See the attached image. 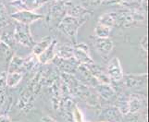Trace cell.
Instances as JSON below:
<instances>
[{
    "label": "cell",
    "instance_id": "7c38bea8",
    "mask_svg": "<svg viewBox=\"0 0 149 122\" xmlns=\"http://www.w3.org/2000/svg\"><path fill=\"white\" fill-rule=\"evenodd\" d=\"M122 80H124V85L129 88H136L140 87L146 83L147 76L146 74L143 75H128L123 76Z\"/></svg>",
    "mask_w": 149,
    "mask_h": 122
},
{
    "label": "cell",
    "instance_id": "ac0fdd59",
    "mask_svg": "<svg viewBox=\"0 0 149 122\" xmlns=\"http://www.w3.org/2000/svg\"><path fill=\"white\" fill-rule=\"evenodd\" d=\"M98 23L111 29L116 25V12L103 14L98 19Z\"/></svg>",
    "mask_w": 149,
    "mask_h": 122
},
{
    "label": "cell",
    "instance_id": "277c9868",
    "mask_svg": "<svg viewBox=\"0 0 149 122\" xmlns=\"http://www.w3.org/2000/svg\"><path fill=\"white\" fill-rule=\"evenodd\" d=\"M73 58L79 64L89 65L93 64L94 60L89 55V47L86 44H78L73 47Z\"/></svg>",
    "mask_w": 149,
    "mask_h": 122
},
{
    "label": "cell",
    "instance_id": "8fae6325",
    "mask_svg": "<svg viewBox=\"0 0 149 122\" xmlns=\"http://www.w3.org/2000/svg\"><path fill=\"white\" fill-rule=\"evenodd\" d=\"M86 69H88L89 72L92 74V76L98 81L100 83H109V78L107 77V74L104 72L99 66L95 65V63L93 64H89V65H84Z\"/></svg>",
    "mask_w": 149,
    "mask_h": 122
},
{
    "label": "cell",
    "instance_id": "ba28073f",
    "mask_svg": "<svg viewBox=\"0 0 149 122\" xmlns=\"http://www.w3.org/2000/svg\"><path fill=\"white\" fill-rule=\"evenodd\" d=\"M54 61L56 66L59 67V69L66 74H72L76 72V70L80 65L74 58L70 59H61L58 58Z\"/></svg>",
    "mask_w": 149,
    "mask_h": 122
},
{
    "label": "cell",
    "instance_id": "9c48e42d",
    "mask_svg": "<svg viewBox=\"0 0 149 122\" xmlns=\"http://www.w3.org/2000/svg\"><path fill=\"white\" fill-rule=\"evenodd\" d=\"M56 46H58V42H56V40L53 39L49 46L37 57V60L43 65H47L50 63L51 61H53L56 57Z\"/></svg>",
    "mask_w": 149,
    "mask_h": 122
},
{
    "label": "cell",
    "instance_id": "4316f807",
    "mask_svg": "<svg viewBox=\"0 0 149 122\" xmlns=\"http://www.w3.org/2000/svg\"><path fill=\"white\" fill-rule=\"evenodd\" d=\"M42 121H43V122H56L54 119L50 118V116H44L43 119H42Z\"/></svg>",
    "mask_w": 149,
    "mask_h": 122
},
{
    "label": "cell",
    "instance_id": "3957f363",
    "mask_svg": "<svg viewBox=\"0 0 149 122\" xmlns=\"http://www.w3.org/2000/svg\"><path fill=\"white\" fill-rule=\"evenodd\" d=\"M10 17L16 22L26 24V25H30L31 23H33L34 21H37V20L44 19L43 15L36 14L33 11H27V10H19V11L13 13Z\"/></svg>",
    "mask_w": 149,
    "mask_h": 122
},
{
    "label": "cell",
    "instance_id": "d6986e66",
    "mask_svg": "<svg viewBox=\"0 0 149 122\" xmlns=\"http://www.w3.org/2000/svg\"><path fill=\"white\" fill-rule=\"evenodd\" d=\"M22 68H23V58L18 57V55H14L9 63L8 72H22Z\"/></svg>",
    "mask_w": 149,
    "mask_h": 122
},
{
    "label": "cell",
    "instance_id": "83f0119b",
    "mask_svg": "<svg viewBox=\"0 0 149 122\" xmlns=\"http://www.w3.org/2000/svg\"><path fill=\"white\" fill-rule=\"evenodd\" d=\"M101 122H109V121H101Z\"/></svg>",
    "mask_w": 149,
    "mask_h": 122
},
{
    "label": "cell",
    "instance_id": "2e32d148",
    "mask_svg": "<svg viewBox=\"0 0 149 122\" xmlns=\"http://www.w3.org/2000/svg\"><path fill=\"white\" fill-rule=\"evenodd\" d=\"M97 92L100 95H102L105 99H111L113 96L116 95L115 91L113 90L111 86H109V83H100L96 85Z\"/></svg>",
    "mask_w": 149,
    "mask_h": 122
},
{
    "label": "cell",
    "instance_id": "52a82bcc",
    "mask_svg": "<svg viewBox=\"0 0 149 122\" xmlns=\"http://www.w3.org/2000/svg\"><path fill=\"white\" fill-rule=\"evenodd\" d=\"M94 45L95 49L98 51V53L104 57L109 55L114 47V44L109 38H97L95 37Z\"/></svg>",
    "mask_w": 149,
    "mask_h": 122
},
{
    "label": "cell",
    "instance_id": "44dd1931",
    "mask_svg": "<svg viewBox=\"0 0 149 122\" xmlns=\"http://www.w3.org/2000/svg\"><path fill=\"white\" fill-rule=\"evenodd\" d=\"M6 73L3 72L0 75V107L3 105L5 100H6Z\"/></svg>",
    "mask_w": 149,
    "mask_h": 122
},
{
    "label": "cell",
    "instance_id": "484cf974",
    "mask_svg": "<svg viewBox=\"0 0 149 122\" xmlns=\"http://www.w3.org/2000/svg\"><path fill=\"white\" fill-rule=\"evenodd\" d=\"M0 122H11V119L7 115H1L0 116Z\"/></svg>",
    "mask_w": 149,
    "mask_h": 122
},
{
    "label": "cell",
    "instance_id": "5bb4252c",
    "mask_svg": "<svg viewBox=\"0 0 149 122\" xmlns=\"http://www.w3.org/2000/svg\"><path fill=\"white\" fill-rule=\"evenodd\" d=\"M56 57L61 59H70L73 58V47L70 45L56 46Z\"/></svg>",
    "mask_w": 149,
    "mask_h": 122
},
{
    "label": "cell",
    "instance_id": "6da1fadb",
    "mask_svg": "<svg viewBox=\"0 0 149 122\" xmlns=\"http://www.w3.org/2000/svg\"><path fill=\"white\" fill-rule=\"evenodd\" d=\"M88 18L89 17L76 18L66 15L58 24V28L61 32L64 33L66 35H68L70 38L76 39L79 28L83 26Z\"/></svg>",
    "mask_w": 149,
    "mask_h": 122
},
{
    "label": "cell",
    "instance_id": "30bf717a",
    "mask_svg": "<svg viewBox=\"0 0 149 122\" xmlns=\"http://www.w3.org/2000/svg\"><path fill=\"white\" fill-rule=\"evenodd\" d=\"M66 14L68 16H71V17L83 18V17H89L91 12L84 7L78 6V5H73L70 3L69 1H67Z\"/></svg>",
    "mask_w": 149,
    "mask_h": 122
},
{
    "label": "cell",
    "instance_id": "cb8c5ba5",
    "mask_svg": "<svg viewBox=\"0 0 149 122\" xmlns=\"http://www.w3.org/2000/svg\"><path fill=\"white\" fill-rule=\"evenodd\" d=\"M72 118L75 122H84V116L81 110L77 105H74L72 108Z\"/></svg>",
    "mask_w": 149,
    "mask_h": 122
},
{
    "label": "cell",
    "instance_id": "e0dca14e",
    "mask_svg": "<svg viewBox=\"0 0 149 122\" xmlns=\"http://www.w3.org/2000/svg\"><path fill=\"white\" fill-rule=\"evenodd\" d=\"M128 103H129V111L131 113H135L141 109L143 105V100L142 97H140V95L132 94L128 100Z\"/></svg>",
    "mask_w": 149,
    "mask_h": 122
},
{
    "label": "cell",
    "instance_id": "d4e9b609",
    "mask_svg": "<svg viewBox=\"0 0 149 122\" xmlns=\"http://www.w3.org/2000/svg\"><path fill=\"white\" fill-rule=\"evenodd\" d=\"M147 36H143V38L141 40V46L145 51H147Z\"/></svg>",
    "mask_w": 149,
    "mask_h": 122
},
{
    "label": "cell",
    "instance_id": "8992f818",
    "mask_svg": "<svg viewBox=\"0 0 149 122\" xmlns=\"http://www.w3.org/2000/svg\"><path fill=\"white\" fill-rule=\"evenodd\" d=\"M107 74L110 80L120 81L122 80L124 75H123V72H122L120 59L118 58H113L109 61V65H107Z\"/></svg>",
    "mask_w": 149,
    "mask_h": 122
},
{
    "label": "cell",
    "instance_id": "5b68a950",
    "mask_svg": "<svg viewBox=\"0 0 149 122\" xmlns=\"http://www.w3.org/2000/svg\"><path fill=\"white\" fill-rule=\"evenodd\" d=\"M49 0H15L10 3L11 6H14L19 10H27L33 11L45 5Z\"/></svg>",
    "mask_w": 149,
    "mask_h": 122
},
{
    "label": "cell",
    "instance_id": "603a6c76",
    "mask_svg": "<svg viewBox=\"0 0 149 122\" xmlns=\"http://www.w3.org/2000/svg\"><path fill=\"white\" fill-rule=\"evenodd\" d=\"M0 41L6 44L10 48H12L13 44L16 43L13 36V32H4L2 34H0Z\"/></svg>",
    "mask_w": 149,
    "mask_h": 122
},
{
    "label": "cell",
    "instance_id": "7a4b0ae2",
    "mask_svg": "<svg viewBox=\"0 0 149 122\" xmlns=\"http://www.w3.org/2000/svg\"><path fill=\"white\" fill-rule=\"evenodd\" d=\"M13 36L15 42L26 47H33L35 44L33 38L30 32L29 25L19 23L15 21V27L13 31Z\"/></svg>",
    "mask_w": 149,
    "mask_h": 122
},
{
    "label": "cell",
    "instance_id": "ffe728a7",
    "mask_svg": "<svg viewBox=\"0 0 149 122\" xmlns=\"http://www.w3.org/2000/svg\"><path fill=\"white\" fill-rule=\"evenodd\" d=\"M111 29L98 23L95 28V35L97 38H109Z\"/></svg>",
    "mask_w": 149,
    "mask_h": 122
},
{
    "label": "cell",
    "instance_id": "f1b7e54d",
    "mask_svg": "<svg viewBox=\"0 0 149 122\" xmlns=\"http://www.w3.org/2000/svg\"><path fill=\"white\" fill-rule=\"evenodd\" d=\"M55 1H60V0H55Z\"/></svg>",
    "mask_w": 149,
    "mask_h": 122
},
{
    "label": "cell",
    "instance_id": "4fadbf2b",
    "mask_svg": "<svg viewBox=\"0 0 149 122\" xmlns=\"http://www.w3.org/2000/svg\"><path fill=\"white\" fill-rule=\"evenodd\" d=\"M52 40L53 39L50 36H47L45 38L39 41V42L35 43L33 46V55H34L35 57H38L40 54H42L44 51L49 46L51 42H52Z\"/></svg>",
    "mask_w": 149,
    "mask_h": 122
},
{
    "label": "cell",
    "instance_id": "7402d4cb",
    "mask_svg": "<svg viewBox=\"0 0 149 122\" xmlns=\"http://www.w3.org/2000/svg\"><path fill=\"white\" fill-rule=\"evenodd\" d=\"M9 23V15L5 5L0 2V28L5 27Z\"/></svg>",
    "mask_w": 149,
    "mask_h": 122
},
{
    "label": "cell",
    "instance_id": "9a60e30c",
    "mask_svg": "<svg viewBox=\"0 0 149 122\" xmlns=\"http://www.w3.org/2000/svg\"><path fill=\"white\" fill-rule=\"evenodd\" d=\"M22 80V72H7L6 74V84L9 88L16 87Z\"/></svg>",
    "mask_w": 149,
    "mask_h": 122
}]
</instances>
